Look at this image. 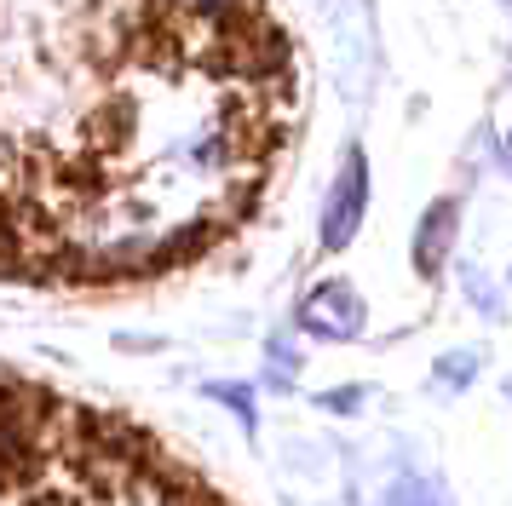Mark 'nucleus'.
<instances>
[{"mask_svg":"<svg viewBox=\"0 0 512 506\" xmlns=\"http://www.w3.org/2000/svg\"><path fill=\"white\" fill-rule=\"evenodd\" d=\"M363 213H369V161H363V150H351L346 161H340V173H334V190H328V207H323V248H346L351 236H357V225H363Z\"/></svg>","mask_w":512,"mask_h":506,"instance_id":"f257e3e1","label":"nucleus"},{"mask_svg":"<svg viewBox=\"0 0 512 506\" xmlns=\"http://www.w3.org/2000/svg\"><path fill=\"white\" fill-rule=\"evenodd\" d=\"M363 322H369V311H363L357 288L340 282V276H334V282H317V288L300 299V328L311 340H357Z\"/></svg>","mask_w":512,"mask_h":506,"instance_id":"f03ea898","label":"nucleus"},{"mask_svg":"<svg viewBox=\"0 0 512 506\" xmlns=\"http://www.w3.org/2000/svg\"><path fill=\"white\" fill-rule=\"evenodd\" d=\"M455 230H461V207L449 202V196L420 213V225H415V271L420 276L443 271V259H449V248H455Z\"/></svg>","mask_w":512,"mask_h":506,"instance_id":"7ed1b4c3","label":"nucleus"},{"mask_svg":"<svg viewBox=\"0 0 512 506\" xmlns=\"http://www.w3.org/2000/svg\"><path fill=\"white\" fill-rule=\"evenodd\" d=\"M380 506H438V489L426 478H397L386 495H380Z\"/></svg>","mask_w":512,"mask_h":506,"instance_id":"20e7f679","label":"nucleus"}]
</instances>
